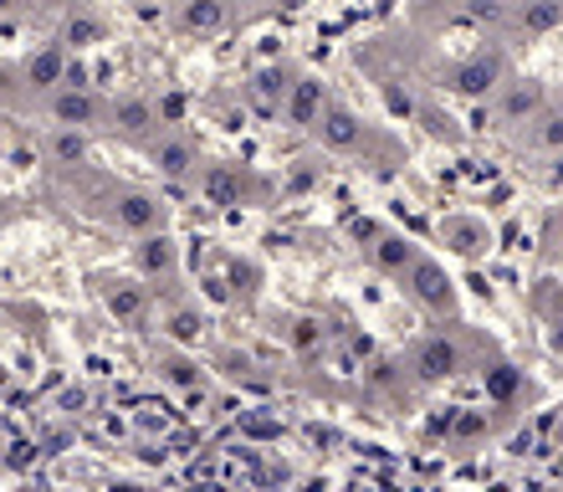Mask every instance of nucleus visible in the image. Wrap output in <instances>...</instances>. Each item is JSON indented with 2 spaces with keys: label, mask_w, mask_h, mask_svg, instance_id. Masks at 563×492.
Masks as SVG:
<instances>
[{
  "label": "nucleus",
  "mask_w": 563,
  "mask_h": 492,
  "mask_svg": "<svg viewBox=\"0 0 563 492\" xmlns=\"http://www.w3.org/2000/svg\"><path fill=\"white\" fill-rule=\"evenodd\" d=\"M52 119H57V129H82L88 134L108 119V103L92 88H57L52 92Z\"/></svg>",
  "instance_id": "obj_6"
},
{
  "label": "nucleus",
  "mask_w": 563,
  "mask_h": 492,
  "mask_svg": "<svg viewBox=\"0 0 563 492\" xmlns=\"http://www.w3.org/2000/svg\"><path fill=\"white\" fill-rule=\"evenodd\" d=\"M11 6H15V0H0V11H11Z\"/></svg>",
  "instance_id": "obj_21"
},
{
  "label": "nucleus",
  "mask_w": 563,
  "mask_h": 492,
  "mask_svg": "<svg viewBox=\"0 0 563 492\" xmlns=\"http://www.w3.org/2000/svg\"><path fill=\"white\" fill-rule=\"evenodd\" d=\"M512 77V62H507L503 46H476L472 57H461L445 67V92L456 98H497Z\"/></svg>",
  "instance_id": "obj_1"
},
{
  "label": "nucleus",
  "mask_w": 563,
  "mask_h": 492,
  "mask_svg": "<svg viewBox=\"0 0 563 492\" xmlns=\"http://www.w3.org/2000/svg\"><path fill=\"white\" fill-rule=\"evenodd\" d=\"M553 26H563V6H559V0H518V6H512V31L549 36Z\"/></svg>",
  "instance_id": "obj_12"
},
{
  "label": "nucleus",
  "mask_w": 563,
  "mask_h": 492,
  "mask_svg": "<svg viewBox=\"0 0 563 492\" xmlns=\"http://www.w3.org/2000/svg\"><path fill=\"white\" fill-rule=\"evenodd\" d=\"M559 6H563V0H559Z\"/></svg>",
  "instance_id": "obj_22"
},
{
  "label": "nucleus",
  "mask_w": 563,
  "mask_h": 492,
  "mask_svg": "<svg viewBox=\"0 0 563 492\" xmlns=\"http://www.w3.org/2000/svg\"><path fill=\"white\" fill-rule=\"evenodd\" d=\"M52 160L88 164V134H82V129H52Z\"/></svg>",
  "instance_id": "obj_17"
},
{
  "label": "nucleus",
  "mask_w": 563,
  "mask_h": 492,
  "mask_svg": "<svg viewBox=\"0 0 563 492\" xmlns=\"http://www.w3.org/2000/svg\"><path fill=\"white\" fill-rule=\"evenodd\" d=\"M175 262H179V252L164 231H154V237L139 241V267L144 272H175Z\"/></svg>",
  "instance_id": "obj_16"
},
{
  "label": "nucleus",
  "mask_w": 563,
  "mask_h": 492,
  "mask_svg": "<svg viewBox=\"0 0 563 492\" xmlns=\"http://www.w3.org/2000/svg\"><path fill=\"white\" fill-rule=\"evenodd\" d=\"M148 160H154V170H159L164 179H190V175H195V164H200V154H195L190 139L159 134L154 144H148Z\"/></svg>",
  "instance_id": "obj_10"
},
{
  "label": "nucleus",
  "mask_w": 563,
  "mask_h": 492,
  "mask_svg": "<svg viewBox=\"0 0 563 492\" xmlns=\"http://www.w3.org/2000/svg\"><path fill=\"white\" fill-rule=\"evenodd\" d=\"M497 103V119L503 123H533L543 108H549V88L538 83V77H507V88L492 98Z\"/></svg>",
  "instance_id": "obj_5"
},
{
  "label": "nucleus",
  "mask_w": 563,
  "mask_h": 492,
  "mask_svg": "<svg viewBox=\"0 0 563 492\" xmlns=\"http://www.w3.org/2000/svg\"><path fill=\"white\" fill-rule=\"evenodd\" d=\"M441 241L451 247L456 256H482L492 252V226L482 221V216H472V210H451V216H441Z\"/></svg>",
  "instance_id": "obj_8"
},
{
  "label": "nucleus",
  "mask_w": 563,
  "mask_h": 492,
  "mask_svg": "<svg viewBox=\"0 0 563 492\" xmlns=\"http://www.w3.org/2000/svg\"><path fill=\"white\" fill-rule=\"evenodd\" d=\"M225 15H231L225 0H185V6H179V26L195 31V36H216V31L225 26Z\"/></svg>",
  "instance_id": "obj_14"
},
{
  "label": "nucleus",
  "mask_w": 563,
  "mask_h": 492,
  "mask_svg": "<svg viewBox=\"0 0 563 492\" xmlns=\"http://www.w3.org/2000/svg\"><path fill=\"white\" fill-rule=\"evenodd\" d=\"M364 237H374L369 252H374V262H379L385 272H400L405 277V272L416 267V247H410L405 237H395V231H374V226H364Z\"/></svg>",
  "instance_id": "obj_13"
},
{
  "label": "nucleus",
  "mask_w": 563,
  "mask_h": 492,
  "mask_svg": "<svg viewBox=\"0 0 563 492\" xmlns=\"http://www.w3.org/2000/svg\"><path fill=\"white\" fill-rule=\"evenodd\" d=\"M113 221H119L123 231L154 237V231H164V200L139 190V185H119V190H113Z\"/></svg>",
  "instance_id": "obj_3"
},
{
  "label": "nucleus",
  "mask_w": 563,
  "mask_h": 492,
  "mask_svg": "<svg viewBox=\"0 0 563 492\" xmlns=\"http://www.w3.org/2000/svg\"><path fill=\"white\" fill-rule=\"evenodd\" d=\"M405 283H410V298L420 308H430V314H451L456 308V287H451V277L430 256H416V267L405 272Z\"/></svg>",
  "instance_id": "obj_7"
},
{
  "label": "nucleus",
  "mask_w": 563,
  "mask_h": 492,
  "mask_svg": "<svg viewBox=\"0 0 563 492\" xmlns=\"http://www.w3.org/2000/svg\"><path fill=\"white\" fill-rule=\"evenodd\" d=\"M98 36H103V26H98L92 15H73V21H67V46H92Z\"/></svg>",
  "instance_id": "obj_20"
},
{
  "label": "nucleus",
  "mask_w": 563,
  "mask_h": 492,
  "mask_svg": "<svg viewBox=\"0 0 563 492\" xmlns=\"http://www.w3.org/2000/svg\"><path fill=\"white\" fill-rule=\"evenodd\" d=\"M323 108H328L323 77H297L292 92H287V103H282V123L302 134V129H312V123L323 119Z\"/></svg>",
  "instance_id": "obj_9"
},
{
  "label": "nucleus",
  "mask_w": 563,
  "mask_h": 492,
  "mask_svg": "<svg viewBox=\"0 0 563 492\" xmlns=\"http://www.w3.org/2000/svg\"><path fill=\"white\" fill-rule=\"evenodd\" d=\"M108 129L119 139H129V144H154L159 139V108L148 98H139V92H129L119 103H108Z\"/></svg>",
  "instance_id": "obj_4"
},
{
  "label": "nucleus",
  "mask_w": 563,
  "mask_h": 492,
  "mask_svg": "<svg viewBox=\"0 0 563 492\" xmlns=\"http://www.w3.org/2000/svg\"><path fill=\"white\" fill-rule=\"evenodd\" d=\"M292 83H297V77L287 73V67H267V73H256V77H252L246 98H252L256 113H267V119H282V103H287Z\"/></svg>",
  "instance_id": "obj_11"
},
{
  "label": "nucleus",
  "mask_w": 563,
  "mask_h": 492,
  "mask_svg": "<svg viewBox=\"0 0 563 492\" xmlns=\"http://www.w3.org/2000/svg\"><path fill=\"white\" fill-rule=\"evenodd\" d=\"M528 139L538 150H563V108H543L533 123H528Z\"/></svg>",
  "instance_id": "obj_18"
},
{
  "label": "nucleus",
  "mask_w": 563,
  "mask_h": 492,
  "mask_svg": "<svg viewBox=\"0 0 563 492\" xmlns=\"http://www.w3.org/2000/svg\"><path fill=\"white\" fill-rule=\"evenodd\" d=\"M312 134H318V144H323L328 154H358L364 144H369V129H364L354 108L339 103V98H328L323 119L312 123Z\"/></svg>",
  "instance_id": "obj_2"
},
{
  "label": "nucleus",
  "mask_w": 563,
  "mask_h": 492,
  "mask_svg": "<svg viewBox=\"0 0 563 492\" xmlns=\"http://www.w3.org/2000/svg\"><path fill=\"white\" fill-rule=\"evenodd\" d=\"M103 298H108V308L123 314V318H139V308H144V293H139L134 283H108Z\"/></svg>",
  "instance_id": "obj_19"
},
{
  "label": "nucleus",
  "mask_w": 563,
  "mask_h": 492,
  "mask_svg": "<svg viewBox=\"0 0 563 492\" xmlns=\"http://www.w3.org/2000/svg\"><path fill=\"white\" fill-rule=\"evenodd\" d=\"M26 77L36 83V88H62V77H67V57H62V46H46L42 57H31L26 62Z\"/></svg>",
  "instance_id": "obj_15"
}]
</instances>
